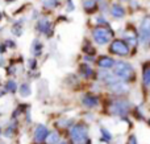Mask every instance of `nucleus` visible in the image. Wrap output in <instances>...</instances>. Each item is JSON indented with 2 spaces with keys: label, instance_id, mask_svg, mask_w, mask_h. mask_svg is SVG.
Returning <instances> with one entry per match:
<instances>
[{
  "label": "nucleus",
  "instance_id": "1",
  "mask_svg": "<svg viewBox=\"0 0 150 144\" xmlns=\"http://www.w3.org/2000/svg\"><path fill=\"white\" fill-rule=\"evenodd\" d=\"M130 108H132V103L129 102L125 98H117L109 102L108 105V113L112 116H120V118H124V116L129 115Z\"/></svg>",
  "mask_w": 150,
  "mask_h": 144
},
{
  "label": "nucleus",
  "instance_id": "2",
  "mask_svg": "<svg viewBox=\"0 0 150 144\" xmlns=\"http://www.w3.org/2000/svg\"><path fill=\"white\" fill-rule=\"evenodd\" d=\"M90 127L86 123H75L69 128V138L73 144H84L88 139Z\"/></svg>",
  "mask_w": 150,
  "mask_h": 144
},
{
  "label": "nucleus",
  "instance_id": "3",
  "mask_svg": "<svg viewBox=\"0 0 150 144\" xmlns=\"http://www.w3.org/2000/svg\"><path fill=\"white\" fill-rule=\"evenodd\" d=\"M112 69H113L112 73L119 79H121V81H124V82H129L130 79L134 78V69H133V66L130 65L129 62H127V61H122V60L116 61Z\"/></svg>",
  "mask_w": 150,
  "mask_h": 144
},
{
  "label": "nucleus",
  "instance_id": "4",
  "mask_svg": "<svg viewBox=\"0 0 150 144\" xmlns=\"http://www.w3.org/2000/svg\"><path fill=\"white\" fill-rule=\"evenodd\" d=\"M92 40L96 45L103 46V45L109 44L113 40V32L105 26L99 25L92 29Z\"/></svg>",
  "mask_w": 150,
  "mask_h": 144
},
{
  "label": "nucleus",
  "instance_id": "5",
  "mask_svg": "<svg viewBox=\"0 0 150 144\" xmlns=\"http://www.w3.org/2000/svg\"><path fill=\"white\" fill-rule=\"evenodd\" d=\"M108 52L113 56H117V57H128L130 53V49L124 40L116 38V40H112L111 41Z\"/></svg>",
  "mask_w": 150,
  "mask_h": 144
},
{
  "label": "nucleus",
  "instance_id": "6",
  "mask_svg": "<svg viewBox=\"0 0 150 144\" xmlns=\"http://www.w3.org/2000/svg\"><path fill=\"white\" fill-rule=\"evenodd\" d=\"M138 41L145 48L150 46V15L145 16L141 21L138 29Z\"/></svg>",
  "mask_w": 150,
  "mask_h": 144
},
{
  "label": "nucleus",
  "instance_id": "7",
  "mask_svg": "<svg viewBox=\"0 0 150 144\" xmlns=\"http://www.w3.org/2000/svg\"><path fill=\"white\" fill-rule=\"evenodd\" d=\"M49 131L50 130L47 128V126H45V124H37L33 131V143L45 144V140H46L47 135H49Z\"/></svg>",
  "mask_w": 150,
  "mask_h": 144
},
{
  "label": "nucleus",
  "instance_id": "8",
  "mask_svg": "<svg viewBox=\"0 0 150 144\" xmlns=\"http://www.w3.org/2000/svg\"><path fill=\"white\" fill-rule=\"evenodd\" d=\"M107 89H108L109 91H111L112 94H115V95H124V94H127V93L129 91V87H128L127 82L121 81V79H117V81H115L113 83L108 85Z\"/></svg>",
  "mask_w": 150,
  "mask_h": 144
},
{
  "label": "nucleus",
  "instance_id": "9",
  "mask_svg": "<svg viewBox=\"0 0 150 144\" xmlns=\"http://www.w3.org/2000/svg\"><path fill=\"white\" fill-rule=\"evenodd\" d=\"M82 105H83V107L88 108V110H92V108L99 107L100 101H99L98 95L92 94V93H87V94H84L82 97Z\"/></svg>",
  "mask_w": 150,
  "mask_h": 144
},
{
  "label": "nucleus",
  "instance_id": "10",
  "mask_svg": "<svg viewBox=\"0 0 150 144\" xmlns=\"http://www.w3.org/2000/svg\"><path fill=\"white\" fill-rule=\"evenodd\" d=\"M115 62L116 61L113 60V57L111 56H100V57L96 60V65L100 69H104V70H109V69L113 68Z\"/></svg>",
  "mask_w": 150,
  "mask_h": 144
},
{
  "label": "nucleus",
  "instance_id": "11",
  "mask_svg": "<svg viewBox=\"0 0 150 144\" xmlns=\"http://www.w3.org/2000/svg\"><path fill=\"white\" fill-rule=\"evenodd\" d=\"M17 131H18V122H17V119H15L12 123H9L4 128L3 136L7 138V139H13L16 136V134H17Z\"/></svg>",
  "mask_w": 150,
  "mask_h": 144
},
{
  "label": "nucleus",
  "instance_id": "12",
  "mask_svg": "<svg viewBox=\"0 0 150 144\" xmlns=\"http://www.w3.org/2000/svg\"><path fill=\"white\" fill-rule=\"evenodd\" d=\"M37 29L38 32L46 34V36H50V31H52V24L47 19H40L38 23H37Z\"/></svg>",
  "mask_w": 150,
  "mask_h": 144
},
{
  "label": "nucleus",
  "instance_id": "13",
  "mask_svg": "<svg viewBox=\"0 0 150 144\" xmlns=\"http://www.w3.org/2000/svg\"><path fill=\"white\" fill-rule=\"evenodd\" d=\"M111 15L113 16L115 19H122L125 16V9L121 4L119 3H115V4L111 5Z\"/></svg>",
  "mask_w": 150,
  "mask_h": 144
},
{
  "label": "nucleus",
  "instance_id": "14",
  "mask_svg": "<svg viewBox=\"0 0 150 144\" xmlns=\"http://www.w3.org/2000/svg\"><path fill=\"white\" fill-rule=\"evenodd\" d=\"M142 83L148 90H150V62L142 66Z\"/></svg>",
  "mask_w": 150,
  "mask_h": 144
},
{
  "label": "nucleus",
  "instance_id": "15",
  "mask_svg": "<svg viewBox=\"0 0 150 144\" xmlns=\"http://www.w3.org/2000/svg\"><path fill=\"white\" fill-rule=\"evenodd\" d=\"M61 142V134L57 131V130H53V131H49V135H47L46 140H45V144H58Z\"/></svg>",
  "mask_w": 150,
  "mask_h": 144
},
{
  "label": "nucleus",
  "instance_id": "16",
  "mask_svg": "<svg viewBox=\"0 0 150 144\" xmlns=\"http://www.w3.org/2000/svg\"><path fill=\"white\" fill-rule=\"evenodd\" d=\"M100 142H104V143H111L112 140H113V135H112V132L109 131L107 127L101 126L100 127Z\"/></svg>",
  "mask_w": 150,
  "mask_h": 144
},
{
  "label": "nucleus",
  "instance_id": "17",
  "mask_svg": "<svg viewBox=\"0 0 150 144\" xmlns=\"http://www.w3.org/2000/svg\"><path fill=\"white\" fill-rule=\"evenodd\" d=\"M79 74L82 77H84V78H90V77H92L93 70L87 62H83L82 65L79 66Z\"/></svg>",
  "mask_w": 150,
  "mask_h": 144
},
{
  "label": "nucleus",
  "instance_id": "18",
  "mask_svg": "<svg viewBox=\"0 0 150 144\" xmlns=\"http://www.w3.org/2000/svg\"><path fill=\"white\" fill-rule=\"evenodd\" d=\"M42 44H41V41L40 40H34L33 41V44H32V48H30V50H32V54L34 56V57H38V56H41L42 54Z\"/></svg>",
  "mask_w": 150,
  "mask_h": 144
},
{
  "label": "nucleus",
  "instance_id": "19",
  "mask_svg": "<svg viewBox=\"0 0 150 144\" xmlns=\"http://www.w3.org/2000/svg\"><path fill=\"white\" fill-rule=\"evenodd\" d=\"M83 8L86 12H95L98 9V4L95 0H83Z\"/></svg>",
  "mask_w": 150,
  "mask_h": 144
},
{
  "label": "nucleus",
  "instance_id": "20",
  "mask_svg": "<svg viewBox=\"0 0 150 144\" xmlns=\"http://www.w3.org/2000/svg\"><path fill=\"white\" fill-rule=\"evenodd\" d=\"M18 93H20L21 97H29L32 94V89L29 83H21L18 86Z\"/></svg>",
  "mask_w": 150,
  "mask_h": 144
},
{
  "label": "nucleus",
  "instance_id": "21",
  "mask_svg": "<svg viewBox=\"0 0 150 144\" xmlns=\"http://www.w3.org/2000/svg\"><path fill=\"white\" fill-rule=\"evenodd\" d=\"M18 90V86L15 81H8L5 83V91L7 93H11V94H15L16 91Z\"/></svg>",
  "mask_w": 150,
  "mask_h": 144
},
{
  "label": "nucleus",
  "instance_id": "22",
  "mask_svg": "<svg viewBox=\"0 0 150 144\" xmlns=\"http://www.w3.org/2000/svg\"><path fill=\"white\" fill-rule=\"evenodd\" d=\"M58 4H59V0H44V5L46 8H49V9L55 8Z\"/></svg>",
  "mask_w": 150,
  "mask_h": 144
},
{
  "label": "nucleus",
  "instance_id": "23",
  "mask_svg": "<svg viewBox=\"0 0 150 144\" xmlns=\"http://www.w3.org/2000/svg\"><path fill=\"white\" fill-rule=\"evenodd\" d=\"M12 32H13V34H16V36H21V34H23V28L17 24V25H15L12 28Z\"/></svg>",
  "mask_w": 150,
  "mask_h": 144
},
{
  "label": "nucleus",
  "instance_id": "24",
  "mask_svg": "<svg viewBox=\"0 0 150 144\" xmlns=\"http://www.w3.org/2000/svg\"><path fill=\"white\" fill-rule=\"evenodd\" d=\"M127 144H138V142H137V138H136V135H130L129 138H128V143Z\"/></svg>",
  "mask_w": 150,
  "mask_h": 144
},
{
  "label": "nucleus",
  "instance_id": "25",
  "mask_svg": "<svg viewBox=\"0 0 150 144\" xmlns=\"http://www.w3.org/2000/svg\"><path fill=\"white\" fill-rule=\"evenodd\" d=\"M98 24H99V25L108 26V23L105 21V19H104V17H98Z\"/></svg>",
  "mask_w": 150,
  "mask_h": 144
},
{
  "label": "nucleus",
  "instance_id": "26",
  "mask_svg": "<svg viewBox=\"0 0 150 144\" xmlns=\"http://www.w3.org/2000/svg\"><path fill=\"white\" fill-rule=\"evenodd\" d=\"M28 66H29V69H36V66H37V61L36 60H29V63H28Z\"/></svg>",
  "mask_w": 150,
  "mask_h": 144
},
{
  "label": "nucleus",
  "instance_id": "27",
  "mask_svg": "<svg viewBox=\"0 0 150 144\" xmlns=\"http://www.w3.org/2000/svg\"><path fill=\"white\" fill-rule=\"evenodd\" d=\"M67 3H69V11H74V4H73V1H71V0H67Z\"/></svg>",
  "mask_w": 150,
  "mask_h": 144
},
{
  "label": "nucleus",
  "instance_id": "28",
  "mask_svg": "<svg viewBox=\"0 0 150 144\" xmlns=\"http://www.w3.org/2000/svg\"><path fill=\"white\" fill-rule=\"evenodd\" d=\"M58 144H71V143H69V142H66V140H61Z\"/></svg>",
  "mask_w": 150,
  "mask_h": 144
},
{
  "label": "nucleus",
  "instance_id": "29",
  "mask_svg": "<svg viewBox=\"0 0 150 144\" xmlns=\"http://www.w3.org/2000/svg\"><path fill=\"white\" fill-rule=\"evenodd\" d=\"M84 144H92V143H91V140H90V139H87V142H86Z\"/></svg>",
  "mask_w": 150,
  "mask_h": 144
},
{
  "label": "nucleus",
  "instance_id": "30",
  "mask_svg": "<svg viewBox=\"0 0 150 144\" xmlns=\"http://www.w3.org/2000/svg\"><path fill=\"white\" fill-rule=\"evenodd\" d=\"M1 134H3V130H1V127H0V136H1Z\"/></svg>",
  "mask_w": 150,
  "mask_h": 144
},
{
  "label": "nucleus",
  "instance_id": "31",
  "mask_svg": "<svg viewBox=\"0 0 150 144\" xmlns=\"http://www.w3.org/2000/svg\"><path fill=\"white\" fill-rule=\"evenodd\" d=\"M95 1H104V0H95Z\"/></svg>",
  "mask_w": 150,
  "mask_h": 144
},
{
  "label": "nucleus",
  "instance_id": "32",
  "mask_svg": "<svg viewBox=\"0 0 150 144\" xmlns=\"http://www.w3.org/2000/svg\"><path fill=\"white\" fill-rule=\"evenodd\" d=\"M7 1H9V0H7ZM11 1H12V0H11Z\"/></svg>",
  "mask_w": 150,
  "mask_h": 144
},
{
  "label": "nucleus",
  "instance_id": "33",
  "mask_svg": "<svg viewBox=\"0 0 150 144\" xmlns=\"http://www.w3.org/2000/svg\"><path fill=\"white\" fill-rule=\"evenodd\" d=\"M0 19H1V15H0Z\"/></svg>",
  "mask_w": 150,
  "mask_h": 144
},
{
  "label": "nucleus",
  "instance_id": "34",
  "mask_svg": "<svg viewBox=\"0 0 150 144\" xmlns=\"http://www.w3.org/2000/svg\"><path fill=\"white\" fill-rule=\"evenodd\" d=\"M0 115H1V114H0Z\"/></svg>",
  "mask_w": 150,
  "mask_h": 144
}]
</instances>
